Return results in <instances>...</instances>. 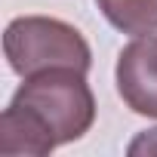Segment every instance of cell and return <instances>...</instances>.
<instances>
[{
    "mask_svg": "<svg viewBox=\"0 0 157 157\" xmlns=\"http://www.w3.org/2000/svg\"><path fill=\"white\" fill-rule=\"evenodd\" d=\"M16 90V108L28 111L56 145H68L83 139L96 123V96L86 83V71L77 68H46L31 77H22Z\"/></svg>",
    "mask_w": 157,
    "mask_h": 157,
    "instance_id": "obj_1",
    "label": "cell"
},
{
    "mask_svg": "<svg viewBox=\"0 0 157 157\" xmlns=\"http://www.w3.org/2000/svg\"><path fill=\"white\" fill-rule=\"evenodd\" d=\"M3 56L19 77L46 68H93V49L74 25L49 16H19L3 31Z\"/></svg>",
    "mask_w": 157,
    "mask_h": 157,
    "instance_id": "obj_2",
    "label": "cell"
},
{
    "mask_svg": "<svg viewBox=\"0 0 157 157\" xmlns=\"http://www.w3.org/2000/svg\"><path fill=\"white\" fill-rule=\"evenodd\" d=\"M114 80L132 114L157 120V31L139 34L120 49Z\"/></svg>",
    "mask_w": 157,
    "mask_h": 157,
    "instance_id": "obj_3",
    "label": "cell"
},
{
    "mask_svg": "<svg viewBox=\"0 0 157 157\" xmlns=\"http://www.w3.org/2000/svg\"><path fill=\"white\" fill-rule=\"evenodd\" d=\"M59 145L56 139L22 108L6 105V111L0 114V154H34L46 157Z\"/></svg>",
    "mask_w": 157,
    "mask_h": 157,
    "instance_id": "obj_4",
    "label": "cell"
},
{
    "mask_svg": "<svg viewBox=\"0 0 157 157\" xmlns=\"http://www.w3.org/2000/svg\"><path fill=\"white\" fill-rule=\"evenodd\" d=\"M96 6L108 25L129 37L157 31V0H96Z\"/></svg>",
    "mask_w": 157,
    "mask_h": 157,
    "instance_id": "obj_5",
    "label": "cell"
},
{
    "mask_svg": "<svg viewBox=\"0 0 157 157\" xmlns=\"http://www.w3.org/2000/svg\"><path fill=\"white\" fill-rule=\"evenodd\" d=\"M129 154H157V129H145L129 142Z\"/></svg>",
    "mask_w": 157,
    "mask_h": 157,
    "instance_id": "obj_6",
    "label": "cell"
}]
</instances>
